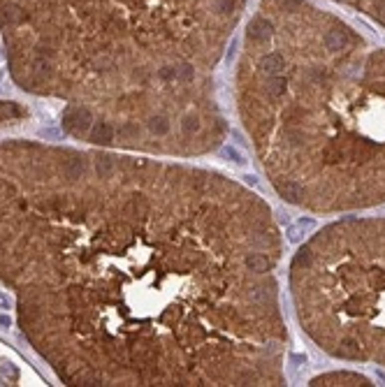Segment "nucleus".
<instances>
[{"instance_id": "nucleus-1", "label": "nucleus", "mask_w": 385, "mask_h": 387, "mask_svg": "<svg viewBox=\"0 0 385 387\" xmlns=\"http://www.w3.org/2000/svg\"><path fill=\"white\" fill-rule=\"evenodd\" d=\"M58 179L68 190L28 197L0 176V274L21 290V325L40 350L63 327L75 336L63 381L281 383L278 237L256 195L139 158H116L109 193Z\"/></svg>"}, {"instance_id": "nucleus-2", "label": "nucleus", "mask_w": 385, "mask_h": 387, "mask_svg": "<svg viewBox=\"0 0 385 387\" xmlns=\"http://www.w3.org/2000/svg\"><path fill=\"white\" fill-rule=\"evenodd\" d=\"M244 0H0V30L14 79L63 91L77 77L119 86L146 148L204 155L228 126L211 70Z\"/></svg>"}, {"instance_id": "nucleus-3", "label": "nucleus", "mask_w": 385, "mask_h": 387, "mask_svg": "<svg viewBox=\"0 0 385 387\" xmlns=\"http://www.w3.org/2000/svg\"><path fill=\"white\" fill-rule=\"evenodd\" d=\"M93 112L84 105H72L63 114V130L72 132L75 137H88L91 128H93Z\"/></svg>"}, {"instance_id": "nucleus-4", "label": "nucleus", "mask_w": 385, "mask_h": 387, "mask_svg": "<svg viewBox=\"0 0 385 387\" xmlns=\"http://www.w3.org/2000/svg\"><path fill=\"white\" fill-rule=\"evenodd\" d=\"M88 141H93V144H102V146L114 144V141H116L114 126L107 123V121H95L93 128H91V132H88Z\"/></svg>"}, {"instance_id": "nucleus-5", "label": "nucleus", "mask_w": 385, "mask_h": 387, "mask_svg": "<svg viewBox=\"0 0 385 387\" xmlns=\"http://www.w3.org/2000/svg\"><path fill=\"white\" fill-rule=\"evenodd\" d=\"M21 116H26V109L19 107L16 102H0V121L21 119Z\"/></svg>"}, {"instance_id": "nucleus-6", "label": "nucleus", "mask_w": 385, "mask_h": 387, "mask_svg": "<svg viewBox=\"0 0 385 387\" xmlns=\"http://www.w3.org/2000/svg\"><path fill=\"white\" fill-rule=\"evenodd\" d=\"M0 306H2V308H7V306H9V299H7L5 294H0Z\"/></svg>"}]
</instances>
